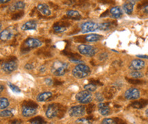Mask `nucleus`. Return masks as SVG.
Instances as JSON below:
<instances>
[{"label": "nucleus", "instance_id": "obj_35", "mask_svg": "<svg viewBox=\"0 0 148 124\" xmlns=\"http://www.w3.org/2000/svg\"><path fill=\"white\" fill-rule=\"evenodd\" d=\"M8 86H9V88H10V90H12V92H14L15 93H20L21 92V90L20 88L18 87V86H15L14 84H12L10 82H8Z\"/></svg>", "mask_w": 148, "mask_h": 124}, {"label": "nucleus", "instance_id": "obj_38", "mask_svg": "<svg viewBox=\"0 0 148 124\" xmlns=\"http://www.w3.org/2000/svg\"><path fill=\"white\" fill-rule=\"evenodd\" d=\"M95 109L94 104H89L86 107V113L88 114H91Z\"/></svg>", "mask_w": 148, "mask_h": 124}, {"label": "nucleus", "instance_id": "obj_44", "mask_svg": "<svg viewBox=\"0 0 148 124\" xmlns=\"http://www.w3.org/2000/svg\"><path fill=\"white\" fill-rule=\"evenodd\" d=\"M75 2H76L75 0H68L67 2H66V4L69 5H72L75 4Z\"/></svg>", "mask_w": 148, "mask_h": 124}, {"label": "nucleus", "instance_id": "obj_9", "mask_svg": "<svg viewBox=\"0 0 148 124\" xmlns=\"http://www.w3.org/2000/svg\"><path fill=\"white\" fill-rule=\"evenodd\" d=\"M124 96L127 100H136L139 98L140 92L135 88H130L125 92Z\"/></svg>", "mask_w": 148, "mask_h": 124}, {"label": "nucleus", "instance_id": "obj_47", "mask_svg": "<svg viewBox=\"0 0 148 124\" xmlns=\"http://www.w3.org/2000/svg\"><path fill=\"white\" fill-rule=\"evenodd\" d=\"M143 10H144V12H145V13H146V14H148V5H145V6L144 7Z\"/></svg>", "mask_w": 148, "mask_h": 124}, {"label": "nucleus", "instance_id": "obj_8", "mask_svg": "<svg viewBox=\"0 0 148 124\" xmlns=\"http://www.w3.org/2000/svg\"><path fill=\"white\" fill-rule=\"evenodd\" d=\"M17 67H18V65H17L16 60L7 61L1 64V69L6 73H10L16 71Z\"/></svg>", "mask_w": 148, "mask_h": 124}, {"label": "nucleus", "instance_id": "obj_31", "mask_svg": "<svg viewBox=\"0 0 148 124\" xmlns=\"http://www.w3.org/2000/svg\"><path fill=\"white\" fill-rule=\"evenodd\" d=\"M22 106H30V107H34V108H38V104L36 102H34L32 100H25L23 102Z\"/></svg>", "mask_w": 148, "mask_h": 124}, {"label": "nucleus", "instance_id": "obj_42", "mask_svg": "<svg viewBox=\"0 0 148 124\" xmlns=\"http://www.w3.org/2000/svg\"><path fill=\"white\" fill-rule=\"evenodd\" d=\"M90 82L92 83V84H94V85H96V86H102L103 85V84H102V83H101L100 82L99 80H90Z\"/></svg>", "mask_w": 148, "mask_h": 124}, {"label": "nucleus", "instance_id": "obj_41", "mask_svg": "<svg viewBox=\"0 0 148 124\" xmlns=\"http://www.w3.org/2000/svg\"><path fill=\"white\" fill-rule=\"evenodd\" d=\"M45 84H46L47 85L49 86H51L54 84L53 80L51 78H46L45 79Z\"/></svg>", "mask_w": 148, "mask_h": 124}, {"label": "nucleus", "instance_id": "obj_50", "mask_svg": "<svg viewBox=\"0 0 148 124\" xmlns=\"http://www.w3.org/2000/svg\"><path fill=\"white\" fill-rule=\"evenodd\" d=\"M62 84V82H60L58 80H56V81H55V82H54V84H56V85H61Z\"/></svg>", "mask_w": 148, "mask_h": 124}, {"label": "nucleus", "instance_id": "obj_51", "mask_svg": "<svg viewBox=\"0 0 148 124\" xmlns=\"http://www.w3.org/2000/svg\"><path fill=\"white\" fill-rule=\"evenodd\" d=\"M1 86V89H0V92H2L3 90V89H4V86H3L2 84H1V86Z\"/></svg>", "mask_w": 148, "mask_h": 124}, {"label": "nucleus", "instance_id": "obj_32", "mask_svg": "<svg viewBox=\"0 0 148 124\" xmlns=\"http://www.w3.org/2000/svg\"><path fill=\"white\" fill-rule=\"evenodd\" d=\"M130 75L133 78H141L143 77V73L140 72L138 71H132V72L130 73Z\"/></svg>", "mask_w": 148, "mask_h": 124}, {"label": "nucleus", "instance_id": "obj_34", "mask_svg": "<svg viewBox=\"0 0 148 124\" xmlns=\"http://www.w3.org/2000/svg\"><path fill=\"white\" fill-rule=\"evenodd\" d=\"M128 83H130V84H133V85H140V84H143V82L142 80H138L137 78H134V79H126Z\"/></svg>", "mask_w": 148, "mask_h": 124}, {"label": "nucleus", "instance_id": "obj_17", "mask_svg": "<svg viewBox=\"0 0 148 124\" xmlns=\"http://www.w3.org/2000/svg\"><path fill=\"white\" fill-rule=\"evenodd\" d=\"M148 105V100H145V99H141V100L138 101H134L130 104L132 108H136V109H141L144 107Z\"/></svg>", "mask_w": 148, "mask_h": 124}, {"label": "nucleus", "instance_id": "obj_33", "mask_svg": "<svg viewBox=\"0 0 148 124\" xmlns=\"http://www.w3.org/2000/svg\"><path fill=\"white\" fill-rule=\"evenodd\" d=\"M84 89L88 90V91H90L91 92H94L96 91V88H97V86L94 85V84H93L91 83V84H87V85L84 86Z\"/></svg>", "mask_w": 148, "mask_h": 124}, {"label": "nucleus", "instance_id": "obj_10", "mask_svg": "<svg viewBox=\"0 0 148 124\" xmlns=\"http://www.w3.org/2000/svg\"><path fill=\"white\" fill-rule=\"evenodd\" d=\"M41 46H42L41 41H40L38 39L33 38V37H32V38H28L27 39H26V41H25V44H24V46L29 48L30 50H31V49L38 48V47Z\"/></svg>", "mask_w": 148, "mask_h": 124}, {"label": "nucleus", "instance_id": "obj_45", "mask_svg": "<svg viewBox=\"0 0 148 124\" xmlns=\"http://www.w3.org/2000/svg\"><path fill=\"white\" fill-rule=\"evenodd\" d=\"M39 71H40V72L42 73H45V71H46V67H45V66H42L40 68Z\"/></svg>", "mask_w": 148, "mask_h": 124}, {"label": "nucleus", "instance_id": "obj_29", "mask_svg": "<svg viewBox=\"0 0 148 124\" xmlns=\"http://www.w3.org/2000/svg\"><path fill=\"white\" fill-rule=\"evenodd\" d=\"M10 105V102L6 98H0V108L1 110L5 109Z\"/></svg>", "mask_w": 148, "mask_h": 124}, {"label": "nucleus", "instance_id": "obj_26", "mask_svg": "<svg viewBox=\"0 0 148 124\" xmlns=\"http://www.w3.org/2000/svg\"><path fill=\"white\" fill-rule=\"evenodd\" d=\"M66 15L69 18H73V19L79 20L81 18V14H79V12L77 10H68L66 12Z\"/></svg>", "mask_w": 148, "mask_h": 124}, {"label": "nucleus", "instance_id": "obj_7", "mask_svg": "<svg viewBox=\"0 0 148 124\" xmlns=\"http://www.w3.org/2000/svg\"><path fill=\"white\" fill-rule=\"evenodd\" d=\"M86 113V108L83 105H77L71 107L68 111V114L72 117H80Z\"/></svg>", "mask_w": 148, "mask_h": 124}, {"label": "nucleus", "instance_id": "obj_20", "mask_svg": "<svg viewBox=\"0 0 148 124\" xmlns=\"http://www.w3.org/2000/svg\"><path fill=\"white\" fill-rule=\"evenodd\" d=\"M25 4L23 1H16L14 3H13L12 5H11L10 7H9V10L10 12H16L18 10H23Z\"/></svg>", "mask_w": 148, "mask_h": 124}, {"label": "nucleus", "instance_id": "obj_14", "mask_svg": "<svg viewBox=\"0 0 148 124\" xmlns=\"http://www.w3.org/2000/svg\"><path fill=\"white\" fill-rule=\"evenodd\" d=\"M98 111L100 114L103 116L109 115L111 113V108L109 106V104L106 102H100L98 105Z\"/></svg>", "mask_w": 148, "mask_h": 124}, {"label": "nucleus", "instance_id": "obj_37", "mask_svg": "<svg viewBox=\"0 0 148 124\" xmlns=\"http://www.w3.org/2000/svg\"><path fill=\"white\" fill-rule=\"evenodd\" d=\"M23 14H24L23 11H20V12L15 13V14L12 15V19L14 20H16L20 19V18H21L23 16Z\"/></svg>", "mask_w": 148, "mask_h": 124}, {"label": "nucleus", "instance_id": "obj_5", "mask_svg": "<svg viewBox=\"0 0 148 124\" xmlns=\"http://www.w3.org/2000/svg\"><path fill=\"white\" fill-rule=\"evenodd\" d=\"M78 51L79 53L88 57H92L96 53V50L94 47L90 45L81 44L78 46Z\"/></svg>", "mask_w": 148, "mask_h": 124}, {"label": "nucleus", "instance_id": "obj_40", "mask_svg": "<svg viewBox=\"0 0 148 124\" xmlns=\"http://www.w3.org/2000/svg\"><path fill=\"white\" fill-rule=\"evenodd\" d=\"M95 98H96V100L98 101V102H102L104 100V94H102L101 93L97 92L95 94Z\"/></svg>", "mask_w": 148, "mask_h": 124}, {"label": "nucleus", "instance_id": "obj_12", "mask_svg": "<svg viewBox=\"0 0 148 124\" xmlns=\"http://www.w3.org/2000/svg\"><path fill=\"white\" fill-rule=\"evenodd\" d=\"M21 113L25 117H33L37 113V108L27 106H22Z\"/></svg>", "mask_w": 148, "mask_h": 124}, {"label": "nucleus", "instance_id": "obj_52", "mask_svg": "<svg viewBox=\"0 0 148 124\" xmlns=\"http://www.w3.org/2000/svg\"><path fill=\"white\" fill-rule=\"evenodd\" d=\"M145 115H146V116H147V117H148V108H147V110H146V111H145Z\"/></svg>", "mask_w": 148, "mask_h": 124}, {"label": "nucleus", "instance_id": "obj_48", "mask_svg": "<svg viewBox=\"0 0 148 124\" xmlns=\"http://www.w3.org/2000/svg\"><path fill=\"white\" fill-rule=\"evenodd\" d=\"M21 121H18V120H14V121H11L10 123H21Z\"/></svg>", "mask_w": 148, "mask_h": 124}, {"label": "nucleus", "instance_id": "obj_28", "mask_svg": "<svg viewBox=\"0 0 148 124\" xmlns=\"http://www.w3.org/2000/svg\"><path fill=\"white\" fill-rule=\"evenodd\" d=\"M29 123L32 124H43V123H47V122L45 121L43 118H42L40 116L38 117L32 118V119L29 120Z\"/></svg>", "mask_w": 148, "mask_h": 124}, {"label": "nucleus", "instance_id": "obj_43", "mask_svg": "<svg viewBox=\"0 0 148 124\" xmlns=\"http://www.w3.org/2000/svg\"><path fill=\"white\" fill-rule=\"evenodd\" d=\"M25 69H27V70H32L34 69V65L32 64L27 63L25 65Z\"/></svg>", "mask_w": 148, "mask_h": 124}, {"label": "nucleus", "instance_id": "obj_39", "mask_svg": "<svg viewBox=\"0 0 148 124\" xmlns=\"http://www.w3.org/2000/svg\"><path fill=\"white\" fill-rule=\"evenodd\" d=\"M108 58V54L107 52H102L100 53L98 56V59H99L100 61H104L105 60H107Z\"/></svg>", "mask_w": 148, "mask_h": 124}, {"label": "nucleus", "instance_id": "obj_4", "mask_svg": "<svg viewBox=\"0 0 148 124\" xmlns=\"http://www.w3.org/2000/svg\"><path fill=\"white\" fill-rule=\"evenodd\" d=\"M75 98L81 104H89L92 101L93 96L91 92L85 90L77 93Z\"/></svg>", "mask_w": 148, "mask_h": 124}, {"label": "nucleus", "instance_id": "obj_21", "mask_svg": "<svg viewBox=\"0 0 148 124\" xmlns=\"http://www.w3.org/2000/svg\"><path fill=\"white\" fill-rule=\"evenodd\" d=\"M110 14H111V16L114 18H119L122 16L123 13L120 7L118 6H115L111 8V10H110Z\"/></svg>", "mask_w": 148, "mask_h": 124}, {"label": "nucleus", "instance_id": "obj_3", "mask_svg": "<svg viewBox=\"0 0 148 124\" xmlns=\"http://www.w3.org/2000/svg\"><path fill=\"white\" fill-rule=\"evenodd\" d=\"M62 113H63V107L60 104L53 103L47 107L45 114H46L47 117L51 119L56 117H58Z\"/></svg>", "mask_w": 148, "mask_h": 124}, {"label": "nucleus", "instance_id": "obj_30", "mask_svg": "<svg viewBox=\"0 0 148 124\" xmlns=\"http://www.w3.org/2000/svg\"><path fill=\"white\" fill-rule=\"evenodd\" d=\"M0 116H1V117H12L14 115L10 111L3 109L0 112Z\"/></svg>", "mask_w": 148, "mask_h": 124}, {"label": "nucleus", "instance_id": "obj_11", "mask_svg": "<svg viewBox=\"0 0 148 124\" xmlns=\"http://www.w3.org/2000/svg\"><path fill=\"white\" fill-rule=\"evenodd\" d=\"M145 63L141 59H134L130 63L129 65V69L132 71H138L143 69Z\"/></svg>", "mask_w": 148, "mask_h": 124}, {"label": "nucleus", "instance_id": "obj_49", "mask_svg": "<svg viewBox=\"0 0 148 124\" xmlns=\"http://www.w3.org/2000/svg\"><path fill=\"white\" fill-rule=\"evenodd\" d=\"M10 0H0V2H1V3H2V4H3V3H6L8 2H9Z\"/></svg>", "mask_w": 148, "mask_h": 124}, {"label": "nucleus", "instance_id": "obj_19", "mask_svg": "<svg viewBox=\"0 0 148 124\" xmlns=\"http://www.w3.org/2000/svg\"><path fill=\"white\" fill-rule=\"evenodd\" d=\"M53 96V94L50 92H44L39 94L36 97V100L38 102H45L50 99Z\"/></svg>", "mask_w": 148, "mask_h": 124}, {"label": "nucleus", "instance_id": "obj_24", "mask_svg": "<svg viewBox=\"0 0 148 124\" xmlns=\"http://www.w3.org/2000/svg\"><path fill=\"white\" fill-rule=\"evenodd\" d=\"M124 121L119 119V118H105L102 121V123L103 124H116V123H123Z\"/></svg>", "mask_w": 148, "mask_h": 124}, {"label": "nucleus", "instance_id": "obj_15", "mask_svg": "<svg viewBox=\"0 0 148 124\" xmlns=\"http://www.w3.org/2000/svg\"><path fill=\"white\" fill-rule=\"evenodd\" d=\"M117 92V88L115 86H109L106 88L104 91V96L107 99H111Z\"/></svg>", "mask_w": 148, "mask_h": 124}, {"label": "nucleus", "instance_id": "obj_22", "mask_svg": "<svg viewBox=\"0 0 148 124\" xmlns=\"http://www.w3.org/2000/svg\"><path fill=\"white\" fill-rule=\"evenodd\" d=\"M123 8H124V12L127 14H131L133 12L134 9V1H127L123 5Z\"/></svg>", "mask_w": 148, "mask_h": 124}, {"label": "nucleus", "instance_id": "obj_46", "mask_svg": "<svg viewBox=\"0 0 148 124\" xmlns=\"http://www.w3.org/2000/svg\"><path fill=\"white\" fill-rule=\"evenodd\" d=\"M136 56L138 58H141V59H148V56L146 55H137Z\"/></svg>", "mask_w": 148, "mask_h": 124}, {"label": "nucleus", "instance_id": "obj_2", "mask_svg": "<svg viewBox=\"0 0 148 124\" xmlns=\"http://www.w3.org/2000/svg\"><path fill=\"white\" fill-rule=\"evenodd\" d=\"M73 75L77 79H83L90 75L91 69L88 65L83 63H79L73 69Z\"/></svg>", "mask_w": 148, "mask_h": 124}, {"label": "nucleus", "instance_id": "obj_16", "mask_svg": "<svg viewBox=\"0 0 148 124\" xmlns=\"http://www.w3.org/2000/svg\"><path fill=\"white\" fill-rule=\"evenodd\" d=\"M38 10L44 16H50L51 12L46 3H40L37 6Z\"/></svg>", "mask_w": 148, "mask_h": 124}, {"label": "nucleus", "instance_id": "obj_25", "mask_svg": "<svg viewBox=\"0 0 148 124\" xmlns=\"http://www.w3.org/2000/svg\"><path fill=\"white\" fill-rule=\"evenodd\" d=\"M114 27V22H103V23L100 24V31H109Z\"/></svg>", "mask_w": 148, "mask_h": 124}, {"label": "nucleus", "instance_id": "obj_13", "mask_svg": "<svg viewBox=\"0 0 148 124\" xmlns=\"http://www.w3.org/2000/svg\"><path fill=\"white\" fill-rule=\"evenodd\" d=\"M13 35H14V29H12L11 28H7L1 32L0 38L2 41H8L11 39Z\"/></svg>", "mask_w": 148, "mask_h": 124}, {"label": "nucleus", "instance_id": "obj_18", "mask_svg": "<svg viewBox=\"0 0 148 124\" xmlns=\"http://www.w3.org/2000/svg\"><path fill=\"white\" fill-rule=\"evenodd\" d=\"M37 28V23L35 20H30L24 23L21 26V30L27 31V30H35Z\"/></svg>", "mask_w": 148, "mask_h": 124}, {"label": "nucleus", "instance_id": "obj_36", "mask_svg": "<svg viewBox=\"0 0 148 124\" xmlns=\"http://www.w3.org/2000/svg\"><path fill=\"white\" fill-rule=\"evenodd\" d=\"M92 120L89 119V118H79L77 120H76L75 123H82V124H87V123H92Z\"/></svg>", "mask_w": 148, "mask_h": 124}, {"label": "nucleus", "instance_id": "obj_27", "mask_svg": "<svg viewBox=\"0 0 148 124\" xmlns=\"http://www.w3.org/2000/svg\"><path fill=\"white\" fill-rule=\"evenodd\" d=\"M53 31L56 32V33H62L67 31V27H63V26L60 25V24L56 23L53 26Z\"/></svg>", "mask_w": 148, "mask_h": 124}, {"label": "nucleus", "instance_id": "obj_23", "mask_svg": "<svg viewBox=\"0 0 148 124\" xmlns=\"http://www.w3.org/2000/svg\"><path fill=\"white\" fill-rule=\"evenodd\" d=\"M102 38L101 35L98 34H90L85 37V40L88 42H96Z\"/></svg>", "mask_w": 148, "mask_h": 124}, {"label": "nucleus", "instance_id": "obj_1", "mask_svg": "<svg viewBox=\"0 0 148 124\" xmlns=\"http://www.w3.org/2000/svg\"><path fill=\"white\" fill-rule=\"evenodd\" d=\"M69 69V64L61 61H55L51 65V71L54 75L61 77L67 73Z\"/></svg>", "mask_w": 148, "mask_h": 124}, {"label": "nucleus", "instance_id": "obj_6", "mask_svg": "<svg viewBox=\"0 0 148 124\" xmlns=\"http://www.w3.org/2000/svg\"><path fill=\"white\" fill-rule=\"evenodd\" d=\"M81 32L83 33H88L94 32L100 29V24L92 21H88L83 22L81 25Z\"/></svg>", "mask_w": 148, "mask_h": 124}]
</instances>
